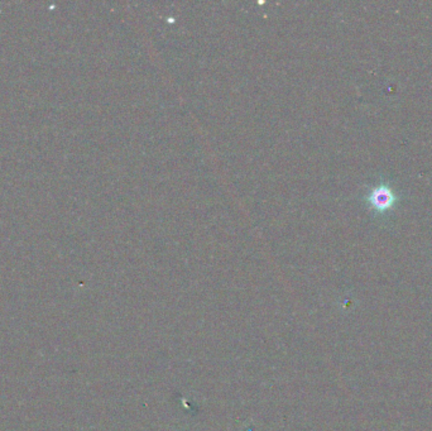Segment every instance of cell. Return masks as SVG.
Segmentation results:
<instances>
[{
	"instance_id": "1",
	"label": "cell",
	"mask_w": 432,
	"mask_h": 431,
	"mask_svg": "<svg viewBox=\"0 0 432 431\" xmlns=\"http://www.w3.org/2000/svg\"><path fill=\"white\" fill-rule=\"evenodd\" d=\"M368 203L374 210L384 213L387 210L392 209L394 204L397 203V195L391 189V186L380 183L369 192Z\"/></svg>"
}]
</instances>
